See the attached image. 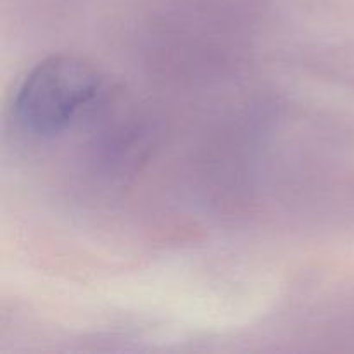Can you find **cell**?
<instances>
[{"instance_id": "obj_1", "label": "cell", "mask_w": 354, "mask_h": 354, "mask_svg": "<svg viewBox=\"0 0 354 354\" xmlns=\"http://www.w3.org/2000/svg\"><path fill=\"white\" fill-rule=\"evenodd\" d=\"M102 92V78L92 64L75 55H52L23 78L14 97V118L35 135H55L68 128Z\"/></svg>"}]
</instances>
